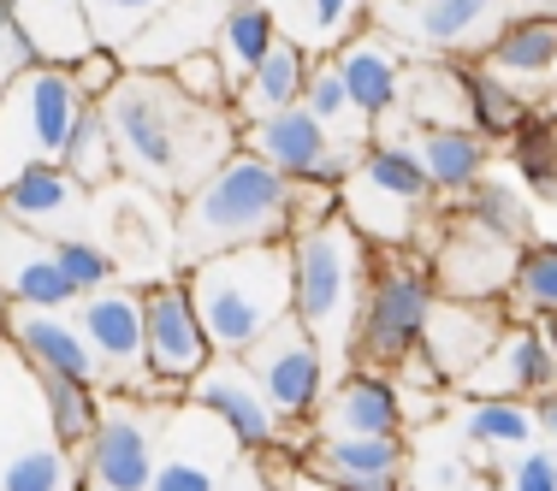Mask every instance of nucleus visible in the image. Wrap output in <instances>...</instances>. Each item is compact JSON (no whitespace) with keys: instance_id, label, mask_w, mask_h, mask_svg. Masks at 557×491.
Instances as JSON below:
<instances>
[{"instance_id":"1","label":"nucleus","mask_w":557,"mask_h":491,"mask_svg":"<svg viewBox=\"0 0 557 491\" xmlns=\"http://www.w3.org/2000/svg\"><path fill=\"white\" fill-rule=\"evenodd\" d=\"M101 113L113 130L119 178L172 202L190 196L237 149V130H244L232 108H196L190 96H178L166 72H125Z\"/></svg>"},{"instance_id":"2","label":"nucleus","mask_w":557,"mask_h":491,"mask_svg":"<svg viewBox=\"0 0 557 491\" xmlns=\"http://www.w3.org/2000/svg\"><path fill=\"white\" fill-rule=\"evenodd\" d=\"M290 196H297V178H285L256 149L237 142L172 207V255H178V273L208 261V255H225V249L290 243Z\"/></svg>"},{"instance_id":"3","label":"nucleus","mask_w":557,"mask_h":491,"mask_svg":"<svg viewBox=\"0 0 557 491\" xmlns=\"http://www.w3.org/2000/svg\"><path fill=\"white\" fill-rule=\"evenodd\" d=\"M214 355H249L290 314V243H249L184 267Z\"/></svg>"},{"instance_id":"4","label":"nucleus","mask_w":557,"mask_h":491,"mask_svg":"<svg viewBox=\"0 0 557 491\" xmlns=\"http://www.w3.org/2000/svg\"><path fill=\"white\" fill-rule=\"evenodd\" d=\"M368 261H374V243L344 214L290 237V314L309 326V338L321 343L326 362H350Z\"/></svg>"},{"instance_id":"5","label":"nucleus","mask_w":557,"mask_h":491,"mask_svg":"<svg viewBox=\"0 0 557 491\" xmlns=\"http://www.w3.org/2000/svg\"><path fill=\"white\" fill-rule=\"evenodd\" d=\"M433 297L440 290H433L428 255H416V249H374L368 285H362V309H356V331H350V367L397 374L421 350Z\"/></svg>"},{"instance_id":"6","label":"nucleus","mask_w":557,"mask_h":491,"mask_svg":"<svg viewBox=\"0 0 557 491\" xmlns=\"http://www.w3.org/2000/svg\"><path fill=\"white\" fill-rule=\"evenodd\" d=\"M433 178L421 166L416 142L368 137L362 161L338 184V214L356 225L374 249H416V219L433 207Z\"/></svg>"},{"instance_id":"7","label":"nucleus","mask_w":557,"mask_h":491,"mask_svg":"<svg viewBox=\"0 0 557 491\" xmlns=\"http://www.w3.org/2000/svg\"><path fill=\"white\" fill-rule=\"evenodd\" d=\"M0 491H84L77 450L48 427L36 367L0 338Z\"/></svg>"},{"instance_id":"8","label":"nucleus","mask_w":557,"mask_h":491,"mask_svg":"<svg viewBox=\"0 0 557 491\" xmlns=\"http://www.w3.org/2000/svg\"><path fill=\"white\" fill-rule=\"evenodd\" d=\"M77 108H84V96H77L65 65L36 60L24 72H12L0 84V184L18 178L36 161H60Z\"/></svg>"},{"instance_id":"9","label":"nucleus","mask_w":557,"mask_h":491,"mask_svg":"<svg viewBox=\"0 0 557 491\" xmlns=\"http://www.w3.org/2000/svg\"><path fill=\"white\" fill-rule=\"evenodd\" d=\"M161 427H166V408L149 403V396H131V391L101 396V420L77 450L84 491H149L154 456H161Z\"/></svg>"},{"instance_id":"10","label":"nucleus","mask_w":557,"mask_h":491,"mask_svg":"<svg viewBox=\"0 0 557 491\" xmlns=\"http://www.w3.org/2000/svg\"><path fill=\"white\" fill-rule=\"evenodd\" d=\"M510 12H522V0H380L368 18L421 60H474Z\"/></svg>"},{"instance_id":"11","label":"nucleus","mask_w":557,"mask_h":491,"mask_svg":"<svg viewBox=\"0 0 557 491\" xmlns=\"http://www.w3.org/2000/svg\"><path fill=\"white\" fill-rule=\"evenodd\" d=\"M143 355H149V379L161 391H190V379L214 362V343H208V326L190 302L184 273L143 285Z\"/></svg>"},{"instance_id":"12","label":"nucleus","mask_w":557,"mask_h":491,"mask_svg":"<svg viewBox=\"0 0 557 491\" xmlns=\"http://www.w3.org/2000/svg\"><path fill=\"white\" fill-rule=\"evenodd\" d=\"M244 149H256L268 166H278L285 178H297V184H338L350 178V166L362 161V149L368 142H344L333 137V130L321 125L309 108H278L268 118H249L244 125Z\"/></svg>"},{"instance_id":"13","label":"nucleus","mask_w":557,"mask_h":491,"mask_svg":"<svg viewBox=\"0 0 557 491\" xmlns=\"http://www.w3.org/2000/svg\"><path fill=\"white\" fill-rule=\"evenodd\" d=\"M244 367L256 374V385L268 391L273 415L285 420V427H314L321 396H326V355L297 314H285V320L244 355Z\"/></svg>"},{"instance_id":"14","label":"nucleus","mask_w":557,"mask_h":491,"mask_svg":"<svg viewBox=\"0 0 557 491\" xmlns=\"http://www.w3.org/2000/svg\"><path fill=\"white\" fill-rule=\"evenodd\" d=\"M72 320L89 338L101 362V391H137L149 396V355H143V285H101L72 302Z\"/></svg>"},{"instance_id":"15","label":"nucleus","mask_w":557,"mask_h":491,"mask_svg":"<svg viewBox=\"0 0 557 491\" xmlns=\"http://www.w3.org/2000/svg\"><path fill=\"white\" fill-rule=\"evenodd\" d=\"M237 456H244V450H237V438L225 432L202 403L166 408L161 456H154L149 491H220V480L232 474Z\"/></svg>"},{"instance_id":"16","label":"nucleus","mask_w":557,"mask_h":491,"mask_svg":"<svg viewBox=\"0 0 557 491\" xmlns=\"http://www.w3.org/2000/svg\"><path fill=\"white\" fill-rule=\"evenodd\" d=\"M101 225H108V255L119 261V278L137 273L149 285V278L178 273V255H172V196H154L143 184L119 178L108 207H101Z\"/></svg>"},{"instance_id":"17","label":"nucleus","mask_w":557,"mask_h":491,"mask_svg":"<svg viewBox=\"0 0 557 491\" xmlns=\"http://www.w3.org/2000/svg\"><path fill=\"white\" fill-rule=\"evenodd\" d=\"M516 255H522L516 243H504V237L469 225L462 214H450L440 249L428 255L433 290L440 297H462V302H504L516 278Z\"/></svg>"},{"instance_id":"18","label":"nucleus","mask_w":557,"mask_h":491,"mask_svg":"<svg viewBox=\"0 0 557 491\" xmlns=\"http://www.w3.org/2000/svg\"><path fill=\"white\" fill-rule=\"evenodd\" d=\"M297 474L326 491H404L409 480V450L397 438H338L314 432L309 450H297Z\"/></svg>"},{"instance_id":"19","label":"nucleus","mask_w":557,"mask_h":491,"mask_svg":"<svg viewBox=\"0 0 557 491\" xmlns=\"http://www.w3.org/2000/svg\"><path fill=\"white\" fill-rule=\"evenodd\" d=\"M184 396H190V403H202L208 415H214L220 427L237 438V450H249V456L273 450L278 432H285V420L273 415L268 391H261L256 374L244 367V355H214V362L190 379V391H184Z\"/></svg>"},{"instance_id":"20","label":"nucleus","mask_w":557,"mask_h":491,"mask_svg":"<svg viewBox=\"0 0 557 491\" xmlns=\"http://www.w3.org/2000/svg\"><path fill=\"white\" fill-rule=\"evenodd\" d=\"M0 214H12L18 225H30V231H42L54 243V237H84L89 214H96V196L60 161H36L18 178L0 184Z\"/></svg>"},{"instance_id":"21","label":"nucleus","mask_w":557,"mask_h":491,"mask_svg":"<svg viewBox=\"0 0 557 491\" xmlns=\"http://www.w3.org/2000/svg\"><path fill=\"white\" fill-rule=\"evenodd\" d=\"M0 338H7L36 374L101 385V362H96V350H89V338L77 331L72 309H24V302H7V326H0Z\"/></svg>"},{"instance_id":"22","label":"nucleus","mask_w":557,"mask_h":491,"mask_svg":"<svg viewBox=\"0 0 557 491\" xmlns=\"http://www.w3.org/2000/svg\"><path fill=\"white\" fill-rule=\"evenodd\" d=\"M510 326V309L504 302H462V297H433L428 331H421V350L440 367L445 385H457L469 367L486 362V350L504 338Z\"/></svg>"},{"instance_id":"23","label":"nucleus","mask_w":557,"mask_h":491,"mask_svg":"<svg viewBox=\"0 0 557 491\" xmlns=\"http://www.w3.org/2000/svg\"><path fill=\"white\" fill-rule=\"evenodd\" d=\"M557 385V350L546 343V331L540 326H504V338L486 350L481 367H469V374L457 379L462 396H540Z\"/></svg>"},{"instance_id":"24","label":"nucleus","mask_w":557,"mask_h":491,"mask_svg":"<svg viewBox=\"0 0 557 491\" xmlns=\"http://www.w3.org/2000/svg\"><path fill=\"white\" fill-rule=\"evenodd\" d=\"M0 297L24 302V309H72L77 302V285L54 261V243L12 214H0Z\"/></svg>"},{"instance_id":"25","label":"nucleus","mask_w":557,"mask_h":491,"mask_svg":"<svg viewBox=\"0 0 557 491\" xmlns=\"http://www.w3.org/2000/svg\"><path fill=\"white\" fill-rule=\"evenodd\" d=\"M314 432H338V438H397L404 432V396H397L392 374L374 367H350L333 391L321 396Z\"/></svg>"},{"instance_id":"26","label":"nucleus","mask_w":557,"mask_h":491,"mask_svg":"<svg viewBox=\"0 0 557 491\" xmlns=\"http://www.w3.org/2000/svg\"><path fill=\"white\" fill-rule=\"evenodd\" d=\"M333 65H338L344 89H350V108L362 113L368 130L404 108V60H397V48L380 30H362L356 42H344Z\"/></svg>"},{"instance_id":"27","label":"nucleus","mask_w":557,"mask_h":491,"mask_svg":"<svg viewBox=\"0 0 557 491\" xmlns=\"http://www.w3.org/2000/svg\"><path fill=\"white\" fill-rule=\"evenodd\" d=\"M12 30L48 65H72L96 48V24H89L84 0H12Z\"/></svg>"},{"instance_id":"28","label":"nucleus","mask_w":557,"mask_h":491,"mask_svg":"<svg viewBox=\"0 0 557 491\" xmlns=\"http://www.w3.org/2000/svg\"><path fill=\"white\" fill-rule=\"evenodd\" d=\"M457 84H462V118H469V130H481L486 142H510L516 130H522V118L534 113L522 89H516L498 65H486L481 54L457 60Z\"/></svg>"},{"instance_id":"29","label":"nucleus","mask_w":557,"mask_h":491,"mask_svg":"<svg viewBox=\"0 0 557 491\" xmlns=\"http://www.w3.org/2000/svg\"><path fill=\"white\" fill-rule=\"evenodd\" d=\"M309 54H302V42H278L268 48V60L256 65V72L244 77V84L232 89V113H237V125H249V118H268L278 108H297L302 101V84H309Z\"/></svg>"},{"instance_id":"30","label":"nucleus","mask_w":557,"mask_h":491,"mask_svg":"<svg viewBox=\"0 0 557 491\" xmlns=\"http://www.w3.org/2000/svg\"><path fill=\"white\" fill-rule=\"evenodd\" d=\"M481 60L498 65L504 77H546L557 65V18L552 12H528V7L510 12Z\"/></svg>"},{"instance_id":"31","label":"nucleus","mask_w":557,"mask_h":491,"mask_svg":"<svg viewBox=\"0 0 557 491\" xmlns=\"http://www.w3.org/2000/svg\"><path fill=\"white\" fill-rule=\"evenodd\" d=\"M273 42H278V18H273L268 0H225V12L214 24V54H220L225 72H232V84H244V77L268 60Z\"/></svg>"},{"instance_id":"32","label":"nucleus","mask_w":557,"mask_h":491,"mask_svg":"<svg viewBox=\"0 0 557 491\" xmlns=\"http://www.w3.org/2000/svg\"><path fill=\"white\" fill-rule=\"evenodd\" d=\"M486 149H493V142H486L481 130H469V125H433V130L416 137V154H421V166H428V178H433L440 196L469 190V184L486 172Z\"/></svg>"},{"instance_id":"33","label":"nucleus","mask_w":557,"mask_h":491,"mask_svg":"<svg viewBox=\"0 0 557 491\" xmlns=\"http://www.w3.org/2000/svg\"><path fill=\"white\" fill-rule=\"evenodd\" d=\"M60 166L72 172L89 196H101V190H113V184H119V154H113V130H108L101 101H84V108H77L72 130H65Z\"/></svg>"},{"instance_id":"34","label":"nucleus","mask_w":557,"mask_h":491,"mask_svg":"<svg viewBox=\"0 0 557 491\" xmlns=\"http://www.w3.org/2000/svg\"><path fill=\"white\" fill-rule=\"evenodd\" d=\"M457 214L469 219V225H481V231H493L504 237V243H534V207H528V196L516 190L510 178H474L469 190L457 196Z\"/></svg>"},{"instance_id":"35","label":"nucleus","mask_w":557,"mask_h":491,"mask_svg":"<svg viewBox=\"0 0 557 491\" xmlns=\"http://www.w3.org/2000/svg\"><path fill=\"white\" fill-rule=\"evenodd\" d=\"M404 101H409V118H416L421 130H433V125H469V118H462L457 60H421L416 72H404Z\"/></svg>"},{"instance_id":"36","label":"nucleus","mask_w":557,"mask_h":491,"mask_svg":"<svg viewBox=\"0 0 557 491\" xmlns=\"http://www.w3.org/2000/svg\"><path fill=\"white\" fill-rule=\"evenodd\" d=\"M36 391H42V408H48V427H54V438H60L65 450H84L89 427L101 420V385L36 374Z\"/></svg>"},{"instance_id":"37","label":"nucleus","mask_w":557,"mask_h":491,"mask_svg":"<svg viewBox=\"0 0 557 491\" xmlns=\"http://www.w3.org/2000/svg\"><path fill=\"white\" fill-rule=\"evenodd\" d=\"M462 432H469L481 450H528V438L540 432L534 427V403H522V396H469Z\"/></svg>"},{"instance_id":"38","label":"nucleus","mask_w":557,"mask_h":491,"mask_svg":"<svg viewBox=\"0 0 557 491\" xmlns=\"http://www.w3.org/2000/svg\"><path fill=\"white\" fill-rule=\"evenodd\" d=\"M516 178L534 196H557V113H528L522 130L510 137Z\"/></svg>"},{"instance_id":"39","label":"nucleus","mask_w":557,"mask_h":491,"mask_svg":"<svg viewBox=\"0 0 557 491\" xmlns=\"http://www.w3.org/2000/svg\"><path fill=\"white\" fill-rule=\"evenodd\" d=\"M510 302L522 314H534V320H557V243H522Z\"/></svg>"},{"instance_id":"40","label":"nucleus","mask_w":557,"mask_h":491,"mask_svg":"<svg viewBox=\"0 0 557 491\" xmlns=\"http://www.w3.org/2000/svg\"><path fill=\"white\" fill-rule=\"evenodd\" d=\"M302 108H309L314 118H321L333 137L344 142H368L362 137V113L350 108V89H344V77H338V65L333 60H321V65H309V84H302Z\"/></svg>"},{"instance_id":"41","label":"nucleus","mask_w":557,"mask_h":491,"mask_svg":"<svg viewBox=\"0 0 557 491\" xmlns=\"http://www.w3.org/2000/svg\"><path fill=\"white\" fill-rule=\"evenodd\" d=\"M166 77L178 84V96H190L196 108H232V72L220 65L214 48H196V54H184L178 65H166Z\"/></svg>"},{"instance_id":"42","label":"nucleus","mask_w":557,"mask_h":491,"mask_svg":"<svg viewBox=\"0 0 557 491\" xmlns=\"http://www.w3.org/2000/svg\"><path fill=\"white\" fill-rule=\"evenodd\" d=\"M54 261H60V273L77 285V297H89V290H101V285H113L119 278V261L108 255V243H96V237H54Z\"/></svg>"},{"instance_id":"43","label":"nucleus","mask_w":557,"mask_h":491,"mask_svg":"<svg viewBox=\"0 0 557 491\" xmlns=\"http://www.w3.org/2000/svg\"><path fill=\"white\" fill-rule=\"evenodd\" d=\"M166 7H172V0H84L89 24H96V42H108V48H125L131 36H137L154 12H166Z\"/></svg>"},{"instance_id":"44","label":"nucleus","mask_w":557,"mask_h":491,"mask_svg":"<svg viewBox=\"0 0 557 491\" xmlns=\"http://www.w3.org/2000/svg\"><path fill=\"white\" fill-rule=\"evenodd\" d=\"M65 72H72V84H77V96H84V101H108L113 84L131 72V65H125V54H119V48L96 42L89 54H77L72 65H65Z\"/></svg>"},{"instance_id":"45","label":"nucleus","mask_w":557,"mask_h":491,"mask_svg":"<svg viewBox=\"0 0 557 491\" xmlns=\"http://www.w3.org/2000/svg\"><path fill=\"white\" fill-rule=\"evenodd\" d=\"M510 491H557V456L552 450H528L510 474Z\"/></svg>"},{"instance_id":"46","label":"nucleus","mask_w":557,"mask_h":491,"mask_svg":"<svg viewBox=\"0 0 557 491\" xmlns=\"http://www.w3.org/2000/svg\"><path fill=\"white\" fill-rule=\"evenodd\" d=\"M24 65H36V54H30V42L12 30V0H0V84H7L12 72H24Z\"/></svg>"},{"instance_id":"47","label":"nucleus","mask_w":557,"mask_h":491,"mask_svg":"<svg viewBox=\"0 0 557 491\" xmlns=\"http://www.w3.org/2000/svg\"><path fill=\"white\" fill-rule=\"evenodd\" d=\"M350 18H356L350 0H309V24H314V36H321V42H338Z\"/></svg>"},{"instance_id":"48","label":"nucleus","mask_w":557,"mask_h":491,"mask_svg":"<svg viewBox=\"0 0 557 491\" xmlns=\"http://www.w3.org/2000/svg\"><path fill=\"white\" fill-rule=\"evenodd\" d=\"M220 491H273L268 462H261V456H249V450H244V456L232 462V474L220 480Z\"/></svg>"},{"instance_id":"49","label":"nucleus","mask_w":557,"mask_h":491,"mask_svg":"<svg viewBox=\"0 0 557 491\" xmlns=\"http://www.w3.org/2000/svg\"><path fill=\"white\" fill-rule=\"evenodd\" d=\"M534 427L546 432V438H557V385H552V391H540V403H534Z\"/></svg>"},{"instance_id":"50","label":"nucleus","mask_w":557,"mask_h":491,"mask_svg":"<svg viewBox=\"0 0 557 491\" xmlns=\"http://www.w3.org/2000/svg\"><path fill=\"white\" fill-rule=\"evenodd\" d=\"M522 7L528 12H552V18H557V0H522Z\"/></svg>"},{"instance_id":"51","label":"nucleus","mask_w":557,"mask_h":491,"mask_svg":"<svg viewBox=\"0 0 557 491\" xmlns=\"http://www.w3.org/2000/svg\"><path fill=\"white\" fill-rule=\"evenodd\" d=\"M350 7H356V18H368V12L380 7V0H350Z\"/></svg>"},{"instance_id":"52","label":"nucleus","mask_w":557,"mask_h":491,"mask_svg":"<svg viewBox=\"0 0 557 491\" xmlns=\"http://www.w3.org/2000/svg\"><path fill=\"white\" fill-rule=\"evenodd\" d=\"M0 326H7V297H0Z\"/></svg>"}]
</instances>
